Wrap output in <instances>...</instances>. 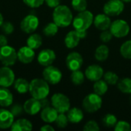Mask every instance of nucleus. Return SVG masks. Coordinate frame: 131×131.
I'll list each match as a JSON object with an SVG mask.
<instances>
[{
  "instance_id": "1a4fd4ad",
  "label": "nucleus",
  "mask_w": 131,
  "mask_h": 131,
  "mask_svg": "<svg viewBox=\"0 0 131 131\" xmlns=\"http://www.w3.org/2000/svg\"><path fill=\"white\" fill-rule=\"evenodd\" d=\"M44 79L50 84H57L62 79V72L59 68L49 65L45 67L42 72Z\"/></svg>"
},
{
  "instance_id": "de8ad7c7",
  "label": "nucleus",
  "mask_w": 131,
  "mask_h": 131,
  "mask_svg": "<svg viewBox=\"0 0 131 131\" xmlns=\"http://www.w3.org/2000/svg\"><path fill=\"white\" fill-rule=\"evenodd\" d=\"M4 22V19H3V16H2V15L0 13V27L2 26V23Z\"/></svg>"
},
{
  "instance_id": "e433bc0d",
  "label": "nucleus",
  "mask_w": 131,
  "mask_h": 131,
  "mask_svg": "<svg viewBox=\"0 0 131 131\" xmlns=\"http://www.w3.org/2000/svg\"><path fill=\"white\" fill-rule=\"evenodd\" d=\"M83 130L84 131H98L100 130V127L98 125V124L94 121H88L84 127H83Z\"/></svg>"
},
{
  "instance_id": "423d86ee",
  "label": "nucleus",
  "mask_w": 131,
  "mask_h": 131,
  "mask_svg": "<svg viewBox=\"0 0 131 131\" xmlns=\"http://www.w3.org/2000/svg\"><path fill=\"white\" fill-rule=\"evenodd\" d=\"M113 36L115 38H124L130 33V25L124 19H117L111 22L109 28Z\"/></svg>"
},
{
  "instance_id": "f704fd0d",
  "label": "nucleus",
  "mask_w": 131,
  "mask_h": 131,
  "mask_svg": "<svg viewBox=\"0 0 131 131\" xmlns=\"http://www.w3.org/2000/svg\"><path fill=\"white\" fill-rule=\"evenodd\" d=\"M55 124L59 128H65L68 124V119L67 115H65L64 113H58V115L55 120Z\"/></svg>"
},
{
  "instance_id": "9d476101",
  "label": "nucleus",
  "mask_w": 131,
  "mask_h": 131,
  "mask_svg": "<svg viewBox=\"0 0 131 131\" xmlns=\"http://www.w3.org/2000/svg\"><path fill=\"white\" fill-rule=\"evenodd\" d=\"M39 25V20L38 18L34 15H26L21 21L20 27L21 29L27 33H33Z\"/></svg>"
},
{
  "instance_id": "473e14b6",
  "label": "nucleus",
  "mask_w": 131,
  "mask_h": 131,
  "mask_svg": "<svg viewBox=\"0 0 131 131\" xmlns=\"http://www.w3.org/2000/svg\"><path fill=\"white\" fill-rule=\"evenodd\" d=\"M104 80L110 85H115L117 84L119 81L118 75L113 72V71H107L104 74Z\"/></svg>"
},
{
  "instance_id": "58836bf2",
  "label": "nucleus",
  "mask_w": 131,
  "mask_h": 131,
  "mask_svg": "<svg viewBox=\"0 0 131 131\" xmlns=\"http://www.w3.org/2000/svg\"><path fill=\"white\" fill-rule=\"evenodd\" d=\"M1 27L2 31L6 35H10L14 31V25L9 21H4Z\"/></svg>"
},
{
  "instance_id": "0eeeda50",
  "label": "nucleus",
  "mask_w": 131,
  "mask_h": 131,
  "mask_svg": "<svg viewBox=\"0 0 131 131\" xmlns=\"http://www.w3.org/2000/svg\"><path fill=\"white\" fill-rule=\"evenodd\" d=\"M18 54L15 49L8 45L0 48V61L5 66H12L15 64Z\"/></svg>"
},
{
  "instance_id": "a878e982",
  "label": "nucleus",
  "mask_w": 131,
  "mask_h": 131,
  "mask_svg": "<svg viewBox=\"0 0 131 131\" xmlns=\"http://www.w3.org/2000/svg\"><path fill=\"white\" fill-rule=\"evenodd\" d=\"M93 89L94 93L101 96H103L108 91V84L104 80L100 79L98 81H94L93 85Z\"/></svg>"
},
{
  "instance_id": "09e8293b",
  "label": "nucleus",
  "mask_w": 131,
  "mask_h": 131,
  "mask_svg": "<svg viewBox=\"0 0 131 131\" xmlns=\"http://www.w3.org/2000/svg\"><path fill=\"white\" fill-rule=\"evenodd\" d=\"M124 3H130L131 2V0H122Z\"/></svg>"
},
{
  "instance_id": "c85d7f7f",
  "label": "nucleus",
  "mask_w": 131,
  "mask_h": 131,
  "mask_svg": "<svg viewBox=\"0 0 131 131\" xmlns=\"http://www.w3.org/2000/svg\"><path fill=\"white\" fill-rule=\"evenodd\" d=\"M85 74L83 73L81 69L71 71V81L74 85H81L84 82Z\"/></svg>"
},
{
  "instance_id": "f3484780",
  "label": "nucleus",
  "mask_w": 131,
  "mask_h": 131,
  "mask_svg": "<svg viewBox=\"0 0 131 131\" xmlns=\"http://www.w3.org/2000/svg\"><path fill=\"white\" fill-rule=\"evenodd\" d=\"M111 22L112 21L110 16H108L105 13H100L94 17L93 24L98 30L104 31L110 28Z\"/></svg>"
},
{
  "instance_id": "6ab92c4d",
  "label": "nucleus",
  "mask_w": 131,
  "mask_h": 131,
  "mask_svg": "<svg viewBox=\"0 0 131 131\" xmlns=\"http://www.w3.org/2000/svg\"><path fill=\"white\" fill-rule=\"evenodd\" d=\"M58 115V112L53 107H46L41 111V120L48 124L54 123Z\"/></svg>"
},
{
  "instance_id": "f03ea898",
  "label": "nucleus",
  "mask_w": 131,
  "mask_h": 131,
  "mask_svg": "<svg viewBox=\"0 0 131 131\" xmlns=\"http://www.w3.org/2000/svg\"><path fill=\"white\" fill-rule=\"evenodd\" d=\"M29 92L32 97L38 100L46 98L50 93L49 84L41 78H35L30 82Z\"/></svg>"
},
{
  "instance_id": "f257e3e1",
  "label": "nucleus",
  "mask_w": 131,
  "mask_h": 131,
  "mask_svg": "<svg viewBox=\"0 0 131 131\" xmlns=\"http://www.w3.org/2000/svg\"><path fill=\"white\" fill-rule=\"evenodd\" d=\"M52 18L53 21L59 28H66L72 23L74 18L69 7L64 5H59L54 8Z\"/></svg>"
},
{
  "instance_id": "49530a36",
  "label": "nucleus",
  "mask_w": 131,
  "mask_h": 131,
  "mask_svg": "<svg viewBox=\"0 0 131 131\" xmlns=\"http://www.w3.org/2000/svg\"><path fill=\"white\" fill-rule=\"evenodd\" d=\"M81 39H84L87 37V31H77Z\"/></svg>"
},
{
  "instance_id": "4c0bfd02",
  "label": "nucleus",
  "mask_w": 131,
  "mask_h": 131,
  "mask_svg": "<svg viewBox=\"0 0 131 131\" xmlns=\"http://www.w3.org/2000/svg\"><path fill=\"white\" fill-rule=\"evenodd\" d=\"M113 37L114 36H113L112 33L111 32V31L109 29L102 31V32L100 35V39L104 43H107V42L111 41Z\"/></svg>"
},
{
  "instance_id": "393cba45",
  "label": "nucleus",
  "mask_w": 131,
  "mask_h": 131,
  "mask_svg": "<svg viewBox=\"0 0 131 131\" xmlns=\"http://www.w3.org/2000/svg\"><path fill=\"white\" fill-rule=\"evenodd\" d=\"M29 86L30 83L26 79L20 78L17 80H15L14 88L15 91L19 94H25L29 91Z\"/></svg>"
},
{
  "instance_id": "39448f33",
  "label": "nucleus",
  "mask_w": 131,
  "mask_h": 131,
  "mask_svg": "<svg viewBox=\"0 0 131 131\" xmlns=\"http://www.w3.org/2000/svg\"><path fill=\"white\" fill-rule=\"evenodd\" d=\"M51 106L58 113H67L71 108L70 99L62 93H56L51 98Z\"/></svg>"
},
{
  "instance_id": "a211bd4d",
  "label": "nucleus",
  "mask_w": 131,
  "mask_h": 131,
  "mask_svg": "<svg viewBox=\"0 0 131 131\" xmlns=\"http://www.w3.org/2000/svg\"><path fill=\"white\" fill-rule=\"evenodd\" d=\"M14 118L15 117L10 111L5 109H0V128H11L12 124L14 123Z\"/></svg>"
},
{
  "instance_id": "c9c22d12",
  "label": "nucleus",
  "mask_w": 131,
  "mask_h": 131,
  "mask_svg": "<svg viewBox=\"0 0 131 131\" xmlns=\"http://www.w3.org/2000/svg\"><path fill=\"white\" fill-rule=\"evenodd\" d=\"M115 131H130L131 130V125L125 121H119L114 126Z\"/></svg>"
},
{
  "instance_id": "4be33fe9",
  "label": "nucleus",
  "mask_w": 131,
  "mask_h": 131,
  "mask_svg": "<svg viewBox=\"0 0 131 131\" xmlns=\"http://www.w3.org/2000/svg\"><path fill=\"white\" fill-rule=\"evenodd\" d=\"M67 117L70 123L78 124L84 119V113L78 107H72L67 112Z\"/></svg>"
},
{
  "instance_id": "79ce46f5",
  "label": "nucleus",
  "mask_w": 131,
  "mask_h": 131,
  "mask_svg": "<svg viewBox=\"0 0 131 131\" xmlns=\"http://www.w3.org/2000/svg\"><path fill=\"white\" fill-rule=\"evenodd\" d=\"M45 2L48 7L54 8L60 5L61 0H45Z\"/></svg>"
},
{
  "instance_id": "c03bdc74",
  "label": "nucleus",
  "mask_w": 131,
  "mask_h": 131,
  "mask_svg": "<svg viewBox=\"0 0 131 131\" xmlns=\"http://www.w3.org/2000/svg\"><path fill=\"white\" fill-rule=\"evenodd\" d=\"M40 130L41 131H54V127H51V126L49 125V124H45V125H44L43 127H41Z\"/></svg>"
},
{
  "instance_id": "cd10ccee",
  "label": "nucleus",
  "mask_w": 131,
  "mask_h": 131,
  "mask_svg": "<svg viewBox=\"0 0 131 131\" xmlns=\"http://www.w3.org/2000/svg\"><path fill=\"white\" fill-rule=\"evenodd\" d=\"M117 88L124 94H131V78H124L117 83Z\"/></svg>"
},
{
  "instance_id": "a19ab883",
  "label": "nucleus",
  "mask_w": 131,
  "mask_h": 131,
  "mask_svg": "<svg viewBox=\"0 0 131 131\" xmlns=\"http://www.w3.org/2000/svg\"><path fill=\"white\" fill-rule=\"evenodd\" d=\"M23 111H24L23 106H21L20 104H15V105L12 106L10 108V111L12 112V114H13L14 117H18V116L21 115L22 114Z\"/></svg>"
},
{
  "instance_id": "72a5a7b5",
  "label": "nucleus",
  "mask_w": 131,
  "mask_h": 131,
  "mask_svg": "<svg viewBox=\"0 0 131 131\" xmlns=\"http://www.w3.org/2000/svg\"><path fill=\"white\" fill-rule=\"evenodd\" d=\"M71 6L76 12H83L87 10L88 2L87 0H71Z\"/></svg>"
},
{
  "instance_id": "a18cd8bd",
  "label": "nucleus",
  "mask_w": 131,
  "mask_h": 131,
  "mask_svg": "<svg viewBox=\"0 0 131 131\" xmlns=\"http://www.w3.org/2000/svg\"><path fill=\"white\" fill-rule=\"evenodd\" d=\"M40 101H41V104L42 108H44V107H48V106H49V101H48L46 98L41 99V100H40Z\"/></svg>"
},
{
  "instance_id": "4468645a",
  "label": "nucleus",
  "mask_w": 131,
  "mask_h": 131,
  "mask_svg": "<svg viewBox=\"0 0 131 131\" xmlns=\"http://www.w3.org/2000/svg\"><path fill=\"white\" fill-rule=\"evenodd\" d=\"M56 58L55 52L49 48L43 49L41 51L38 55V62L44 67H47L51 65Z\"/></svg>"
},
{
  "instance_id": "2f4dec72",
  "label": "nucleus",
  "mask_w": 131,
  "mask_h": 131,
  "mask_svg": "<svg viewBox=\"0 0 131 131\" xmlns=\"http://www.w3.org/2000/svg\"><path fill=\"white\" fill-rule=\"evenodd\" d=\"M102 123L104 127H107L109 128L114 127V126L117 123V118L115 115L112 114H107L103 117Z\"/></svg>"
},
{
  "instance_id": "2eb2a0df",
  "label": "nucleus",
  "mask_w": 131,
  "mask_h": 131,
  "mask_svg": "<svg viewBox=\"0 0 131 131\" xmlns=\"http://www.w3.org/2000/svg\"><path fill=\"white\" fill-rule=\"evenodd\" d=\"M24 111L29 115H35L42 109L40 100L36 98H30L27 100L23 105Z\"/></svg>"
},
{
  "instance_id": "8fccbe9b",
  "label": "nucleus",
  "mask_w": 131,
  "mask_h": 131,
  "mask_svg": "<svg viewBox=\"0 0 131 131\" xmlns=\"http://www.w3.org/2000/svg\"><path fill=\"white\" fill-rule=\"evenodd\" d=\"M130 104H131V94H130Z\"/></svg>"
},
{
  "instance_id": "aec40b11",
  "label": "nucleus",
  "mask_w": 131,
  "mask_h": 131,
  "mask_svg": "<svg viewBox=\"0 0 131 131\" xmlns=\"http://www.w3.org/2000/svg\"><path fill=\"white\" fill-rule=\"evenodd\" d=\"M81 41V38L76 30L70 31L64 38V45L69 49L76 48Z\"/></svg>"
},
{
  "instance_id": "20e7f679",
  "label": "nucleus",
  "mask_w": 131,
  "mask_h": 131,
  "mask_svg": "<svg viewBox=\"0 0 131 131\" xmlns=\"http://www.w3.org/2000/svg\"><path fill=\"white\" fill-rule=\"evenodd\" d=\"M102 103L101 96L94 92L85 96L82 101V107L86 112L93 114L101 108Z\"/></svg>"
},
{
  "instance_id": "dca6fc26",
  "label": "nucleus",
  "mask_w": 131,
  "mask_h": 131,
  "mask_svg": "<svg viewBox=\"0 0 131 131\" xmlns=\"http://www.w3.org/2000/svg\"><path fill=\"white\" fill-rule=\"evenodd\" d=\"M17 54H18V59L23 64H29L32 62V61L35 59V53L34 51V49L31 48L28 45L21 47L18 51Z\"/></svg>"
},
{
  "instance_id": "7ed1b4c3",
  "label": "nucleus",
  "mask_w": 131,
  "mask_h": 131,
  "mask_svg": "<svg viewBox=\"0 0 131 131\" xmlns=\"http://www.w3.org/2000/svg\"><path fill=\"white\" fill-rule=\"evenodd\" d=\"M94 16L93 13L88 10L78 12L73 18L72 25L76 31H87L94 23Z\"/></svg>"
},
{
  "instance_id": "bb28decb",
  "label": "nucleus",
  "mask_w": 131,
  "mask_h": 131,
  "mask_svg": "<svg viewBox=\"0 0 131 131\" xmlns=\"http://www.w3.org/2000/svg\"><path fill=\"white\" fill-rule=\"evenodd\" d=\"M42 44V38L38 34L34 33L30 35L27 39V45L32 49H38Z\"/></svg>"
},
{
  "instance_id": "5701e85b",
  "label": "nucleus",
  "mask_w": 131,
  "mask_h": 131,
  "mask_svg": "<svg viewBox=\"0 0 131 131\" xmlns=\"http://www.w3.org/2000/svg\"><path fill=\"white\" fill-rule=\"evenodd\" d=\"M11 130L12 131L31 130L32 124L27 119H18L12 124Z\"/></svg>"
},
{
  "instance_id": "ea45409f",
  "label": "nucleus",
  "mask_w": 131,
  "mask_h": 131,
  "mask_svg": "<svg viewBox=\"0 0 131 131\" xmlns=\"http://www.w3.org/2000/svg\"><path fill=\"white\" fill-rule=\"evenodd\" d=\"M23 2L28 7L38 8L45 2V0H23Z\"/></svg>"
},
{
  "instance_id": "37998d69",
  "label": "nucleus",
  "mask_w": 131,
  "mask_h": 131,
  "mask_svg": "<svg viewBox=\"0 0 131 131\" xmlns=\"http://www.w3.org/2000/svg\"><path fill=\"white\" fill-rule=\"evenodd\" d=\"M8 45V40L7 38L3 35H0V48L5 46Z\"/></svg>"
},
{
  "instance_id": "7c9ffc66",
  "label": "nucleus",
  "mask_w": 131,
  "mask_h": 131,
  "mask_svg": "<svg viewBox=\"0 0 131 131\" xmlns=\"http://www.w3.org/2000/svg\"><path fill=\"white\" fill-rule=\"evenodd\" d=\"M58 28L59 27L54 21L50 22L45 26V28L43 29V33L45 34V35H46L48 37L54 36L58 31Z\"/></svg>"
},
{
  "instance_id": "6e6552de",
  "label": "nucleus",
  "mask_w": 131,
  "mask_h": 131,
  "mask_svg": "<svg viewBox=\"0 0 131 131\" xmlns=\"http://www.w3.org/2000/svg\"><path fill=\"white\" fill-rule=\"evenodd\" d=\"M103 10L110 17L118 16L124 10V2L122 0H109L104 4Z\"/></svg>"
},
{
  "instance_id": "b1692460",
  "label": "nucleus",
  "mask_w": 131,
  "mask_h": 131,
  "mask_svg": "<svg viewBox=\"0 0 131 131\" xmlns=\"http://www.w3.org/2000/svg\"><path fill=\"white\" fill-rule=\"evenodd\" d=\"M109 53H110L109 48L106 45L103 44V45H99L96 48L94 51V58L98 61H101V62L105 61L108 58Z\"/></svg>"
},
{
  "instance_id": "f8f14e48",
  "label": "nucleus",
  "mask_w": 131,
  "mask_h": 131,
  "mask_svg": "<svg viewBox=\"0 0 131 131\" xmlns=\"http://www.w3.org/2000/svg\"><path fill=\"white\" fill-rule=\"evenodd\" d=\"M15 82V74L8 66L0 68V87L8 88Z\"/></svg>"
},
{
  "instance_id": "412c9836",
  "label": "nucleus",
  "mask_w": 131,
  "mask_h": 131,
  "mask_svg": "<svg viewBox=\"0 0 131 131\" xmlns=\"http://www.w3.org/2000/svg\"><path fill=\"white\" fill-rule=\"evenodd\" d=\"M13 102V95L11 91L5 87H0V106L9 107Z\"/></svg>"
},
{
  "instance_id": "c756f323",
  "label": "nucleus",
  "mask_w": 131,
  "mask_h": 131,
  "mask_svg": "<svg viewBox=\"0 0 131 131\" xmlns=\"http://www.w3.org/2000/svg\"><path fill=\"white\" fill-rule=\"evenodd\" d=\"M120 52L121 56L125 59H131V39L124 41L121 48Z\"/></svg>"
},
{
  "instance_id": "9b49d317",
  "label": "nucleus",
  "mask_w": 131,
  "mask_h": 131,
  "mask_svg": "<svg viewBox=\"0 0 131 131\" xmlns=\"http://www.w3.org/2000/svg\"><path fill=\"white\" fill-rule=\"evenodd\" d=\"M83 62L82 55L77 51L70 52L66 58V66L71 71L80 70L83 65Z\"/></svg>"
},
{
  "instance_id": "ddd939ff",
  "label": "nucleus",
  "mask_w": 131,
  "mask_h": 131,
  "mask_svg": "<svg viewBox=\"0 0 131 131\" xmlns=\"http://www.w3.org/2000/svg\"><path fill=\"white\" fill-rule=\"evenodd\" d=\"M104 69L99 64H91L89 65L84 72L85 78L91 81H96L102 78L104 76Z\"/></svg>"
}]
</instances>
